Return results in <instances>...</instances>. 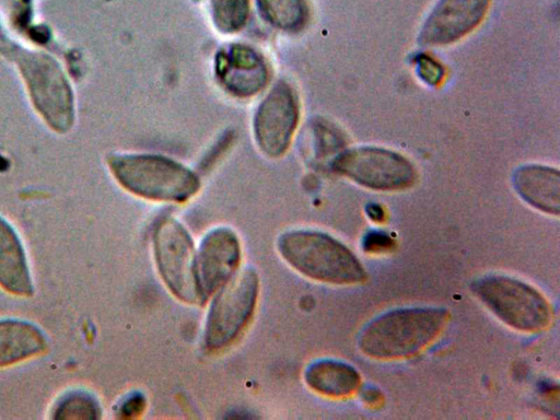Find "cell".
<instances>
[{"mask_svg":"<svg viewBox=\"0 0 560 420\" xmlns=\"http://www.w3.org/2000/svg\"><path fill=\"white\" fill-rule=\"evenodd\" d=\"M0 51L12 60L24 81L36 113L55 132L74 125V95L60 63L50 55L0 37Z\"/></svg>","mask_w":560,"mask_h":420,"instance_id":"1","label":"cell"},{"mask_svg":"<svg viewBox=\"0 0 560 420\" xmlns=\"http://www.w3.org/2000/svg\"><path fill=\"white\" fill-rule=\"evenodd\" d=\"M447 311L440 307H407L387 312L362 330L361 351L375 359L412 355L429 345L446 323Z\"/></svg>","mask_w":560,"mask_h":420,"instance_id":"2","label":"cell"},{"mask_svg":"<svg viewBox=\"0 0 560 420\" xmlns=\"http://www.w3.org/2000/svg\"><path fill=\"white\" fill-rule=\"evenodd\" d=\"M107 165L124 189L148 200L185 202L200 188L192 171L162 155L112 154Z\"/></svg>","mask_w":560,"mask_h":420,"instance_id":"3","label":"cell"},{"mask_svg":"<svg viewBox=\"0 0 560 420\" xmlns=\"http://www.w3.org/2000/svg\"><path fill=\"white\" fill-rule=\"evenodd\" d=\"M277 248L289 266L316 281L352 284L366 277L354 254L342 243L322 232L288 231L278 238Z\"/></svg>","mask_w":560,"mask_h":420,"instance_id":"4","label":"cell"},{"mask_svg":"<svg viewBox=\"0 0 560 420\" xmlns=\"http://www.w3.org/2000/svg\"><path fill=\"white\" fill-rule=\"evenodd\" d=\"M474 294L503 323L521 331H538L550 323L545 296L532 285L506 276H489L471 284Z\"/></svg>","mask_w":560,"mask_h":420,"instance_id":"5","label":"cell"},{"mask_svg":"<svg viewBox=\"0 0 560 420\" xmlns=\"http://www.w3.org/2000/svg\"><path fill=\"white\" fill-rule=\"evenodd\" d=\"M153 253L161 279L172 294L187 304H202L196 271V249L185 226L161 218L153 230Z\"/></svg>","mask_w":560,"mask_h":420,"instance_id":"6","label":"cell"},{"mask_svg":"<svg viewBox=\"0 0 560 420\" xmlns=\"http://www.w3.org/2000/svg\"><path fill=\"white\" fill-rule=\"evenodd\" d=\"M258 276L246 268L215 292L206 318L203 341L209 350H221L237 339L257 303Z\"/></svg>","mask_w":560,"mask_h":420,"instance_id":"7","label":"cell"},{"mask_svg":"<svg viewBox=\"0 0 560 420\" xmlns=\"http://www.w3.org/2000/svg\"><path fill=\"white\" fill-rule=\"evenodd\" d=\"M332 170L357 184L382 191L410 187L417 177L412 163L394 151L376 148H352L339 153Z\"/></svg>","mask_w":560,"mask_h":420,"instance_id":"8","label":"cell"},{"mask_svg":"<svg viewBox=\"0 0 560 420\" xmlns=\"http://www.w3.org/2000/svg\"><path fill=\"white\" fill-rule=\"evenodd\" d=\"M300 106L294 89L277 82L261 101L254 116V136L260 151L280 158L288 150L296 129Z\"/></svg>","mask_w":560,"mask_h":420,"instance_id":"9","label":"cell"},{"mask_svg":"<svg viewBox=\"0 0 560 420\" xmlns=\"http://www.w3.org/2000/svg\"><path fill=\"white\" fill-rule=\"evenodd\" d=\"M241 243L234 231L219 226L208 232L196 252V271L203 302L235 275L241 261Z\"/></svg>","mask_w":560,"mask_h":420,"instance_id":"10","label":"cell"},{"mask_svg":"<svg viewBox=\"0 0 560 420\" xmlns=\"http://www.w3.org/2000/svg\"><path fill=\"white\" fill-rule=\"evenodd\" d=\"M214 72L222 88L235 97H253L266 88L270 70L264 56L245 44L222 47L214 61Z\"/></svg>","mask_w":560,"mask_h":420,"instance_id":"11","label":"cell"},{"mask_svg":"<svg viewBox=\"0 0 560 420\" xmlns=\"http://www.w3.org/2000/svg\"><path fill=\"white\" fill-rule=\"evenodd\" d=\"M489 0H439L425 19L419 35L422 45L454 43L477 27Z\"/></svg>","mask_w":560,"mask_h":420,"instance_id":"12","label":"cell"},{"mask_svg":"<svg viewBox=\"0 0 560 420\" xmlns=\"http://www.w3.org/2000/svg\"><path fill=\"white\" fill-rule=\"evenodd\" d=\"M0 288L21 298H31L35 291L23 243L15 229L1 215Z\"/></svg>","mask_w":560,"mask_h":420,"instance_id":"13","label":"cell"},{"mask_svg":"<svg viewBox=\"0 0 560 420\" xmlns=\"http://www.w3.org/2000/svg\"><path fill=\"white\" fill-rule=\"evenodd\" d=\"M513 185L522 199L539 211L560 212V175L558 170L538 164L523 165L513 175Z\"/></svg>","mask_w":560,"mask_h":420,"instance_id":"14","label":"cell"},{"mask_svg":"<svg viewBox=\"0 0 560 420\" xmlns=\"http://www.w3.org/2000/svg\"><path fill=\"white\" fill-rule=\"evenodd\" d=\"M48 348L44 331L16 318L0 319V369L42 355Z\"/></svg>","mask_w":560,"mask_h":420,"instance_id":"15","label":"cell"},{"mask_svg":"<svg viewBox=\"0 0 560 420\" xmlns=\"http://www.w3.org/2000/svg\"><path fill=\"white\" fill-rule=\"evenodd\" d=\"M305 383L318 394L343 397L354 393L360 386V374L351 365L330 359L318 360L307 366Z\"/></svg>","mask_w":560,"mask_h":420,"instance_id":"16","label":"cell"},{"mask_svg":"<svg viewBox=\"0 0 560 420\" xmlns=\"http://www.w3.org/2000/svg\"><path fill=\"white\" fill-rule=\"evenodd\" d=\"M256 4L268 24L285 32L302 30L310 18L307 0H256Z\"/></svg>","mask_w":560,"mask_h":420,"instance_id":"17","label":"cell"},{"mask_svg":"<svg viewBox=\"0 0 560 420\" xmlns=\"http://www.w3.org/2000/svg\"><path fill=\"white\" fill-rule=\"evenodd\" d=\"M102 409L97 399L84 390H71L61 396L52 407L54 419H100Z\"/></svg>","mask_w":560,"mask_h":420,"instance_id":"18","label":"cell"},{"mask_svg":"<svg viewBox=\"0 0 560 420\" xmlns=\"http://www.w3.org/2000/svg\"><path fill=\"white\" fill-rule=\"evenodd\" d=\"M209 4L213 24L220 33H236L247 22L248 0H209Z\"/></svg>","mask_w":560,"mask_h":420,"instance_id":"19","label":"cell"},{"mask_svg":"<svg viewBox=\"0 0 560 420\" xmlns=\"http://www.w3.org/2000/svg\"><path fill=\"white\" fill-rule=\"evenodd\" d=\"M416 70L419 78L430 85L439 84L444 75V69L440 62L424 54L417 57Z\"/></svg>","mask_w":560,"mask_h":420,"instance_id":"20","label":"cell"},{"mask_svg":"<svg viewBox=\"0 0 560 420\" xmlns=\"http://www.w3.org/2000/svg\"><path fill=\"white\" fill-rule=\"evenodd\" d=\"M144 409V396L140 393H133L122 401L119 408V413L122 418H135L141 415Z\"/></svg>","mask_w":560,"mask_h":420,"instance_id":"21","label":"cell"},{"mask_svg":"<svg viewBox=\"0 0 560 420\" xmlns=\"http://www.w3.org/2000/svg\"><path fill=\"white\" fill-rule=\"evenodd\" d=\"M394 241L385 233L371 232L366 234L363 241V248L366 252L378 253L390 249Z\"/></svg>","mask_w":560,"mask_h":420,"instance_id":"22","label":"cell"},{"mask_svg":"<svg viewBox=\"0 0 560 420\" xmlns=\"http://www.w3.org/2000/svg\"><path fill=\"white\" fill-rule=\"evenodd\" d=\"M366 213L373 221H383L385 217V212L380 205L371 203L366 207Z\"/></svg>","mask_w":560,"mask_h":420,"instance_id":"23","label":"cell"}]
</instances>
